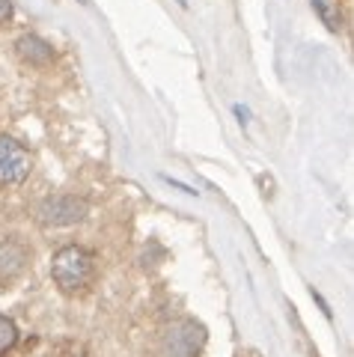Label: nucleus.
<instances>
[{
  "label": "nucleus",
  "mask_w": 354,
  "mask_h": 357,
  "mask_svg": "<svg viewBox=\"0 0 354 357\" xmlns=\"http://www.w3.org/2000/svg\"><path fill=\"white\" fill-rule=\"evenodd\" d=\"M90 215L86 199L75 197V194H57V197H45L36 206V220L48 229H60V227H75Z\"/></svg>",
  "instance_id": "7ed1b4c3"
},
{
  "label": "nucleus",
  "mask_w": 354,
  "mask_h": 357,
  "mask_svg": "<svg viewBox=\"0 0 354 357\" xmlns=\"http://www.w3.org/2000/svg\"><path fill=\"white\" fill-rule=\"evenodd\" d=\"M15 342H18V328H15V321L9 319V316H0V357L13 351Z\"/></svg>",
  "instance_id": "6e6552de"
},
{
  "label": "nucleus",
  "mask_w": 354,
  "mask_h": 357,
  "mask_svg": "<svg viewBox=\"0 0 354 357\" xmlns=\"http://www.w3.org/2000/svg\"><path fill=\"white\" fill-rule=\"evenodd\" d=\"M179 6H187V0H179Z\"/></svg>",
  "instance_id": "9d476101"
},
{
  "label": "nucleus",
  "mask_w": 354,
  "mask_h": 357,
  "mask_svg": "<svg viewBox=\"0 0 354 357\" xmlns=\"http://www.w3.org/2000/svg\"><path fill=\"white\" fill-rule=\"evenodd\" d=\"M15 51H18V57L30 66H48L54 60V48L42 36H33V33H27V36H21L15 42Z\"/></svg>",
  "instance_id": "423d86ee"
},
{
  "label": "nucleus",
  "mask_w": 354,
  "mask_h": 357,
  "mask_svg": "<svg viewBox=\"0 0 354 357\" xmlns=\"http://www.w3.org/2000/svg\"><path fill=\"white\" fill-rule=\"evenodd\" d=\"M9 15H13V0H0V24L9 21Z\"/></svg>",
  "instance_id": "1a4fd4ad"
},
{
  "label": "nucleus",
  "mask_w": 354,
  "mask_h": 357,
  "mask_svg": "<svg viewBox=\"0 0 354 357\" xmlns=\"http://www.w3.org/2000/svg\"><path fill=\"white\" fill-rule=\"evenodd\" d=\"M30 152L18 140L0 134V185H21L30 176Z\"/></svg>",
  "instance_id": "20e7f679"
},
{
  "label": "nucleus",
  "mask_w": 354,
  "mask_h": 357,
  "mask_svg": "<svg viewBox=\"0 0 354 357\" xmlns=\"http://www.w3.org/2000/svg\"><path fill=\"white\" fill-rule=\"evenodd\" d=\"M206 342V328L194 319H176L161 333V357H197Z\"/></svg>",
  "instance_id": "f03ea898"
},
{
  "label": "nucleus",
  "mask_w": 354,
  "mask_h": 357,
  "mask_svg": "<svg viewBox=\"0 0 354 357\" xmlns=\"http://www.w3.org/2000/svg\"><path fill=\"white\" fill-rule=\"evenodd\" d=\"M51 277L66 295H81L95 280V256L81 244H66L54 253Z\"/></svg>",
  "instance_id": "f257e3e1"
},
{
  "label": "nucleus",
  "mask_w": 354,
  "mask_h": 357,
  "mask_svg": "<svg viewBox=\"0 0 354 357\" xmlns=\"http://www.w3.org/2000/svg\"><path fill=\"white\" fill-rule=\"evenodd\" d=\"M313 9H316V15L322 18V24L330 30V33H337L342 27V21H339V9L334 0H313Z\"/></svg>",
  "instance_id": "0eeeda50"
},
{
  "label": "nucleus",
  "mask_w": 354,
  "mask_h": 357,
  "mask_svg": "<svg viewBox=\"0 0 354 357\" xmlns=\"http://www.w3.org/2000/svg\"><path fill=\"white\" fill-rule=\"evenodd\" d=\"M27 256H30L27 248L18 238H13V236L0 238V283L15 280V277L24 271Z\"/></svg>",
  "instance_id": "39448f33"
}]
</instances>
